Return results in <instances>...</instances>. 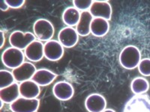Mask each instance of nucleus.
Here are the masks:
<instances>
[{"instance_id":"obj_19","label":"nucleus","mask_w":150,"mask_h":112,"mask_svg":"<svg viewBox=\"0 0 150 112\" xmlns=\"http://www.w3.org/2000/svg\"><path fill=\"white\" fill-rule=\"evenodd\" d=\"M80 19V13L74 7H68L62 14V20L68 27L77 26Z\"/></svg>"},{"instance_id":"obj_13","label":"nucleus","mask_w":150,"mask_h":112,"mask_svg":"<svg viewBox=\"0 0 150 112\" xmlns=\"http://www.w3.org/2000/svg\"><path fill=\"white\" fill-rule=\"evenodd\" d=\"M45 44L40 41H35L26 47L24 54L27 59L33 62L40 61L45 56Z\"/></svg>"},{"instance_id":"obj_22","label":"nucleus","mask_w":150,"mask_h":112,"mask_svg":"<svg viewBox=\"0 0 150 112\" xmlns=\"http://www.w3.org/2000/svg\"><path fill=\"white\" fill-rule=\"evenodd\" d=\"M138 70L143 76H150V58L141 59L138 65Z\"/></svg>"},{"instance_id":"obj_8","label":"nucleus","mask_w":150,"mask_h":112,"mask_svg":"<svg viewBox=\"0 0 150 112\" xmlns=\"http://www.w3.org/2000/svg\"><path fill=\"white\" fill-rule=\"evenodd\" d=\"M45 57L50 61H57L64 55L63 46L56 40H50L45 44Z\"/></svg>"},{"instance_id":"obj_17","label":"nucleus","mask_w":150,"mask_h":112,"mask_svg":"<svg viewBox=\"0 0 150 112\" xmlns=\"http://www.w3.org/2000/svg\"><path fill=\"white\" fill-rule=\"evenodd\" d=\"M93 17L89 11H83L80 13V19L77 26V33L80 36H87L91 33V23Z\"/></svg>"},{"instance_id":"obj_6","label":"nucleus","mask_w":150,"mask_h":112,"mask_svg":"<svg viewBox=\"0 0 150 112\" xmlns=\"http://www.w3.org/2000/svg\"><path fill=\"white\" fill-rule=\"evenodd\" d=\"M39 105L40 101L38 99L19 97L11 104L10 109L12 112H36L38 110Z\"/></svg>"},{"instance_id":"obj_16","label":"nucleus","mask_w":150,"mask_h":112,"mask_svg":"<svg viewBox=\"0 0 150 112\" xmlns=\"http://www.w3.org/2000/svg\"><path fill=\"white\" fill-rule=\"evenodd\" d=\"M20 95V85L17 82L7 88L0 89V99L6 104L13 103L19 98Z\"/></svg>"},{"instance_id":"obj_26","label":"nucleus","mask_w":150,"mask_h":112,"mask_svg":"<svg viewBox=\"0 0 150 112\" xmlns=\"http://www.w3.org/2000/svg\"><path fill=\"white\" fill-rule=\"evenodd\" d=\"M0 34H1V37H2V41H1V46H0V48H2L3 47L4 44H5V34H4L3 31H1V32H0Z\"/></svg>"},{"instance_id":"obj_25","label":"nucleus","mask_w":150,"mask_h":112,"mask_svg":"<svg viewBox=\"0 0 150 112\" xmlns=\"http://www.w3.org/2000/svg\"><path fill=\"white\" fill-rule=\"evenodd\" d=\"M9 6L8 5V3L6 2V1H4V0H2L0 2V9L2 11H6V10H8Z\"/></svg>"},{"instance_id":"obj_20","label":"nucleus","mask_w":150,"mask_h":112,"mask_svg":"<svg viewBox=\"0 0 150 112\" xmlns=\"http://www.w3.org/2000/svg\"><path fill=\"white\" fill-rule=\"evenodd\" d=\"M131 89L135 95L143 94L149 89V83L143 77H137L131 82Z\"/></svg>"},{"instance_id":"obj_5","label":"nucleus","mask_w":150,"mask_h":112,"mask_svg":"<svg viewBox=\"0 0 150 112\" xmlns=\"http://www.w3.org/2000/svg\"><path fill=\"white\" fill-rule=\"evenodd\" d=\"M36 37L32 32H23L21 31H14L9 37V43L13 47L26 49L31 43L35 41Z\"/></svg>"},{"instance_id":"obj_12","label":"nucleus","mask_w":150,"mask_h":112,"mask_svg":"<svg viewBox=\"0 0 150 112\" xmlns=\"http://www.w3.org/2000/svg\"><path fill=\"white\" fill-rule=\"evenodd\" d=\"M85 106L89 112H102L106 109L107 101L99 93H92L86 99Z\"/></svg>"},{"instance_id":"obj_24","label":"nucleus","mask_w":150,"mask_h":112,"mask_svg":"<svg viewBox=\"0 0 150 112\" xmlns=\"http://www.w3.org/2000/svg\"><path fill=\"white\" fill-rule=\"evenodd\" d=\"M6 2L8 5L9 8L14 9L20 8L25 4V1L23 0H8Z\"/></svg>"},{"instance_id":"obj_18","label":"nucleus","mask_w":150,"mask_h":112,"mask_svg":"<svg viewBox=\"0 0 150 112\" xmlns=\"http://www.w3.org/2000/svg\"><path fill=\"white\" fill-rule=\"evenodd\" d=\"M110 25L108 20L102 18H93L91 23V33L96 37H103L109 32Z\"/></svg>"},{"instance_id":"obj_21","label":"nucleus","mask_w":150,"mask_h":112,"mask_svg":"<svg viewBox=\"0 0 150 112\" xmlns=\"http://www.w3.org/2000/svg\"><path fill=\"white\" fill-rule=\"evenodd\" d=\"M0 78H1V85H0L1 89L10 86L12 84H14V81H15L13 73L8 71V70H1L0 71Z\"/></svg>"},{"instance_id":"obj_10","label":"nucleus","mask_w":150,"mask_h":112,"mask_svg":"<svg viewBox=\"0 0 150 112\" xmlns=\"http://www.w3.org/2000/svg\"><path fill=\"white\" fill-rule=\"evenodd\" d=\"M53 95L61 101H68L73 97L74 90L71 84L68 82H56L53 88Z\"/></svg>"},{"instance_id":"obj_2","label":"nucleus","mask_w":150,"mask_h":112,"mask_svg":"<svg viewBox=\"0 0 150 112\" xmlns=\"http://www.w3.org/2000/svg\"><path fill=\"white\" fill-rule=\"evenodd\" d=\"M25 57L22 50L11 46L7 48L2 52V61L6 67L14 70L25 62Z\"/></svg>"},{"instance_id":"obj_27","label":"nucleus","mask_w":150,"mask_h":112,"mask_svg":"<svg viewBox=\"0 0 150 112\" xmlns=\"http://www.w3.org/2000/svg\"><path fill=\"white\" fill-rule=\"evenodd\" d=\"M102 112H116L114 110H112V109H105L104 111H103Z\"/></svg>"},{"instance_id":"obj_11","label":"nucleus","mask_w":150,"mask_h":112,"mask_svg":"<svg viewBox=\"0 0 150 112\" xmlns=\"http://www.w3.org/2000/svg\"><path fill=\"white\" fill-rule=\"evenodd\" d=\"M36 71V67L33 64L30 62H24L19 67L13 70L12 73L15 81L18 82H23L32 79Z\"/></svg>"},{"instance_id":"obj_1","label":"nucleus","mask_w":150,"mask_h":112,"mask_svg":"<svg viewBox=\"0 0 150 112\" xmlns=\"http://www.w3.org/2000/svg\"><path fill=\"white\" fill-rule=\"evenodd\" d=\"M141 61L140 49L135 46H127L120 55V64L127 70H134L137 67Z\"/></svg>"},{"instance_id":"obj_9","label":"nucleus","mask_w":150,"mask_h":112,"mask_svg":"<svg viewBox=\"0 0 150 112\" xmlns=\"http://www.w3.org/2000/svg\"><path fill=\"white\" fill-rule=\"evenodd\" d=\"M59 42L63 47L71 48L77 44L79 41V34L73 27L63 28L59 32Z\"/></svg>"},{"instance_id":"obj_3","label":"nucleus","mask_w":150,"mask_h":112,"mask_svg":"<svg viewBox=\"0 0 150 112\" xmlns=\"http://www.w3.org/2000/svg\"><path fill=\"white\" fill-rule=\"evenodd\" d=\"M33 31L35 36L41 42L50 41L55 32L53 24L46 19L36 20L33 26Z\"/></svg>"},{"instance_id":"obj_14","label":"nucleus","mask_w":150,"mask_h":112,"mask_svg":"<svg viewBox=\"0 0 150 112\" xmlns=\"http://www.w3.org/2000/svg\"><path fill=\"white\" fill-rule=\"evenodd\" d=\"M40 93V86L33 80H28L20 84V93L22 97L26 99H37Z\"/></svg>"},{"instance_id":"obj_23","label":"nucleus","mask_w":150,"mask_h":112,"mask_svg":"<svg viewBox=\"0 0 150 112\" xmlns=\"http://www.w3.org/2000/svg\"><path fill=\"white\" fill-rule=\"evenodd\" d=\"M93 1H73L74 6L78 10L87 11V10L90 9Z\"/></svg>"},{"instance_id":"obj_28","label":"nucleus","mask_w":150,"mask_h":112,"mask_svg":"<svg viewBox=\"0 0 150 112\" xmlns=\"http://www.w3.org/2000/svg\"><path fill=\"white\" fill-rule=\"evenodd\" d=\"M0 102H1V106H0V109H2V108H3V105H4V103H5V102H4L2 99L0 100Z\"/></svg>"},{"instance_id":"obj_4","label":"nucleus","mask_w":150,"mask_h":112,"mask_svg":"<svg viewBox=\"0 0 150 112\" xmlns=\"http://www.w3.org/2000/svg\"><path fill=\"white\" fill-rule=\"evenodd\" d=\"M123 112H150V98L146 95H136L125 104Z\"/></svg>"},{"instance_id":"obj_7","label":"nucleus","mask_w":150,"mask_h":112,"mask_svg":"<svg viewBox=\"0 0 150 112\" xmlns=\"http://www.w3.org/2000/svg\"><path fill=\"white\" fill-rule=\"evenodd\" d=\"M89 13L93 18H102L109 20L112 16V8L107 1H93Z\"/></svg>"},{"instance_id":"obj_15","label":"nucleus","mask_w":150,"mask_h":112,"mask_svg":"<svg viewBox=\"0 0 150 112\" xmlns=\"http://www.w3.org/2000/svg\"><path fill=\"white\" fill-rule=\"evenodd\" d=\"M57 77V75L53 72L47 69L38 70L33 76L32 79L37 85L41 87H45L50 85Z\"/></svg>"}]
</instances>
